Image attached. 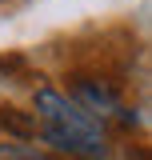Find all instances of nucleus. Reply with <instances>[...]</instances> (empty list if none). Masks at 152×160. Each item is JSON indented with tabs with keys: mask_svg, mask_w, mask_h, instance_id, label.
Returning <instances> with one entry per match:
<instances>
[{
	"mask_svg": "<svg viewBox=\"0 0 152 160\" xmlns=\"http://www.w3.org/2000/svg\"><path fill=\"white\" fill-rule=\"evenodd\" d=\"M36 124L56 152H68L76 160H104L108 156L104 128L56 88H40L36 92Z\"/></svg>",
	"mask_w": 152,
	"mask_h": 160,
	"instance_id": "1",
	"label": "nucleus"
},
{
	"mask_svg": "<svg viewBox=\"0 0 152 160\" xmlns=\"http://www.w3.org/2000/svg\"><path fill=\"white\" fill-rule=\"evenodd\" d=\"M76 108H84L88 116L100 124V120H124L132 124V112L124 108V100L116 92L112 80H100V76H72V96H68Z\"/></svg>",
	"mask_w": 152,
	"mask_h": 160,
	"instance_id": "2",
	"label": "nucleus"
},
{
	"mask_svg": "<svg viewBox=\"0 0 152 160\" xmlns=\"http://www.w3.org/2000/svg\"><path fill=\"white\" fill-rule=\"evenodd\" d=\"M0 132L16 140H32L36 136V116L24 112V108H12V104H0Z\"/></svg>",
	"mask_w": 152,
	"mask_h": 160,
	"instance_id": "3",
	"label": "nucleus"
},
{
	"mask_svg": "<svg viewBox=\"0 0 152 160\" xmlns=\"http://www.w3.org/2000/svg\"><path fill=\"white\" fill-rule=\"evenodd\" d=\"M0 160H52V156L28 144H0Z\"/></svg>",
	"mask_w": 152,
	"mask_h": 160,
	"instance_id": "4",
	"label": "nucleus"
}]
</instances>
